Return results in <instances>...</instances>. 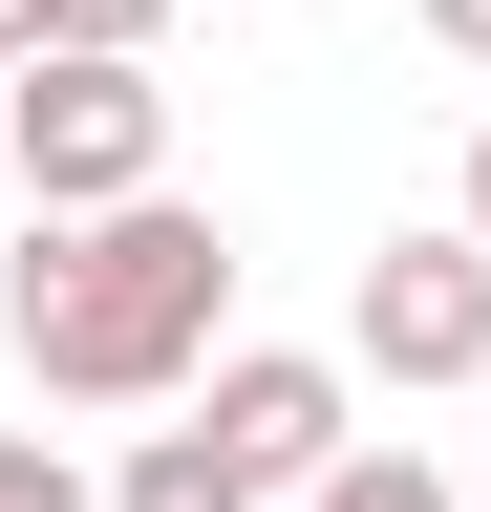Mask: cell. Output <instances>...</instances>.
Here are the masks:
<instances>
[{"mask_svg": "<svg viewBox=\"0 0 491 512\" xmlns=\"http://www.w3.org/2000/svg\"><path fill=\"white\" fill-rule=\"evenodd\" d=\"M22 320V363L65 384V406H171V384H214V320H235V235L193 192H129V214H43V256L0 278Z\"/></svg>", "mask_w": 491, "mask_h": 512, "instance_id": "6da1fadb", "label": "cell"}, {"mask_svg": "<svg viewBox=\"0 0 491 512\" xmlns=\"http://www.w3.org/2000/svg\"><path fill=\"white\" fill-rule=\"evenodd\" d=\"M0 171H22L43 214H129V192H171V86L107 64V43L0 64Z\"/></svg>", "mask_w": 491, "mask_h": 512, "instance_id": "7a4b0ae2", "label": "cell"}, {"mask_svg": "<svg viewBox=\"0 0 491 512\" xmlns=\"http://www.w3.org/2000/svg\"><path fill=\"white\" fill-rule=\"evenodd\" d=\"M342 342L385 363V384H491V235H385L363 256V299H342Z\"/></svg>", "mask_w": 491, "mask_h": 512, "instance_id": "3957f363", "label": "cell"}, {"mask_svg": "<svg viewBox=\"0 0 491 512\" xmlns=\"http://www.w3.org/2000/svg\"><path fill=\"white\" fill-rule=\"evenodd\" d=\"M193 427L235 448V470H257V491H321L342 470V363H299V342H214V384H193Z\"/></svg>", "mask_w": 491, "mask_h": 512, "instance_id": "277c9868", "label": "cell"}, {"mask_svg": "<svg viewBox=\"0 0 491 512\" xmlns=\"http://www.w3.org/2000/svg\"><path fill=\"white\" fill-rule=\"evenodd\" d=\"M107 512H278V491H257V470H235V448H214V427H150V448H129V470H107Z\"/></svg>", "mask_w": 491, "mask_h": 512, "instance_id": "5b68a950", "label": "cell"}, {"mask_svg": "<svg viewBox=\"0 0 491 512\" xmlns=\"http://www.w3.org/2000/svg\"><path fill=\"white\" fill-rule=\"evenodd\" d=\"M321 512H470V491L427 470V448H342V470H321Z\"/></svg>", "mask_w": 491, "mask_h": 512, "instance_id": "8992f818", "label": "cell"}, {"mask_svg": "<svg viewBox=\"0 0 491 512\" xmlns=\"http://www.w3.org/2000/svg\"><path fill=\"white\" fill-rule=\"evenodd\" d=\"M0 512H107V491H86V470H65L43 427H0Z\"/></svg>", "mask_w": 491, "mask_h": 512, "instance_id": "52a82bcc", "label": "cell"}, {"mask_svg": "<svg viewBox=\"0 0 491 512\" xmlns=\"http://www.w3.org/2000/svg\"><path fill=\"white\" fill-rule=\"evenodd\" d=\"M150 22L171 0H43V43H107V64H150Z\"/></svg>", "mask_w": 491, "mask_h": 512, "instance_id": "ba28073f", "label": "cell"}, {"mask_svg": "<svg viewBox=\"0 0 491 512\" xmlns=\"http://www.w3.org/2000/svg\"><path fill=\"white\" fill-rule=\"evenodd\" d=\"M427 43H449V64H491V0H427Z\"/></svg>", "mask_w": 491, "mask_h": 512, "instance_id": "9c48e42d", "label": "cell"}, {"mask_svg": "<svg viewBox=\"0 0 491 512\" xmlns=\"http://www.w3.org/2000/svg\"><path fill=\"white\" fill-rule=\"evenodd\" d=\"M449 214H470V235H491V128H470V171H449Z\"/></svg>", "mask_w": 491, "mask_h": 512, "instance_id": "30bf717a", "label": "cell"}, {"mask_svg": "<svg viewBox=\"0 0 491 512\" xmlns=\"http://www.w3.org/2000/svg\"><path fill=\"white\" fill-rule=\"evenodd\" d=\"M0 64H43V0H0Z\"/></svg>", "mask_w": 491, "mask_h": 512, "instance_id": "8fae6325", "label": "cell"}, {"mask_svg": "<svg viewBox=\"0 0 491 512\" xmlns=\"http://www.w3.org/2000/svg\"><path fill=\"white\" fill-rule=\"evenodd\" d=\"M0 192H22V171H0Z\"/></svg>", "mask_w": 491, "mask_h": 512, "instance_id": "7c38bea8", "label": "cell"}, {"mask_svg": "<svg viewBox=\"0 0 491 512\" xmlns=\"http://www.w3.org/2000/svg\"><path fill=\"white\" fill-rule=\"evenodd\" d=\"M470 512H491V491H470Z\"/></svg>", "mask_w": 491, "mask_h": 512, "instance_id": "4fadbf2b", "label": "cell"}]
</instances>
